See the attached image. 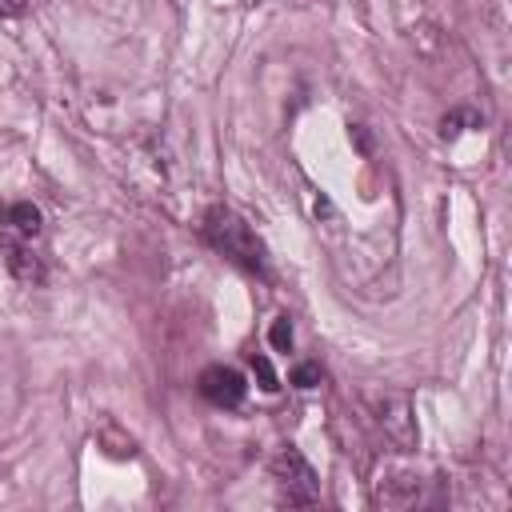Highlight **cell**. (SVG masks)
Wrapping results in <instances>:
<instances>
[{
  "instance_id": "2",
  "label": "cell",
  "mask_w": 512,
  "mask_h": 512,
  "mask_svg": "<svg viewBox=\"0 0 512 512\" xmlns=\"http://www.w3.org/2000/svg\"><path fill=\"white\" fill-rule=\"evenodd\" d=\"M200 236H204V244H208L216 256H224L228 264H236V268L260 276V280L268 276V248H264V240L256 236V228H252L236 208L212 204V208L204 212V220H200Z\"/></svg>"
},
{
  "instance_id": "5",
  "label": "cell",
  "mask_w": 512,
  "mask_h": 512,
  "mask_svg": "<svg viewBox=\"0 0 512 512\" xmlns=\"http://www.w3.org/2000/svg\"><path fill=\"white\" fill-rule=\"evenodd\" d=\"M268 340L276 352H292V320L288 316H276L272 328H268Z\"/></svg>"
},
{
  "instance_id": "8",
  "label": "cell",
  "mask_w": 512,
  "mask_h": 512,
  "mask_svg": "<svg viewBox=\"0 0 512 512\" xmlns=\"http://www.w3.org/2000/svg\"><path fill=\"white\" fill-rule=\"evenodd\" d=\"M28 4H32V0H0V16H4V20L24 16V12H28Z\"/></svg>"
},
{
  "instance_id": "4",
  "label": "cell",
  "mask_w": 512,
  "mask_h": 512,
  "mask_svg": "<svg viewBox=\"0 0 512 512\" xmlns=\"http://www.w3.org/2000/svg\"><path fill=\"white\" fill-rule=\"evenodd\" d=\"M196 388H200V396H204L208 404H216V408H240L244 396H248V380H244L236 368H228V364H208V368L200 372Z\"/></svg>"
},
{
  "instance_id": "3",
  "label": "cell",
  "mask_w": 512,
  "mask_h": 512,
  "mask_svg": "<svg viewBox=\"0 0 512 512\" xmlns=\"http://www.w3.org/2000/svg\"><path fill=\"white\" fill-rule=\"evenodd\" d=\"M268 472H272V484H276V500H280V504H288V508H308V504L320 500V480H316L312 464L300 456L296 444H284V448L272 456Z\"/></svg>"
},
{
  "instance_id": "1",
  "label": "cell",
  "mask_w": 512,
  "mask_h": 512,
  "mask_svg": "<svg viewBox=\"0 0 512 512\" xmlns=\"http://www.w3.org/2000/svg\"><path fill=\"white\" fill-rule=\"evenodd\" d=\"M0 256L4 268L40 288L48 280V244H44V212L32 200H16L0 208Z\"/></svg>"
},
{
  "instance_id": "6",
  "label": "cell",
  "mask_w": 512,
  "mask_h": 512,
  "mask_svg": "<svg viewBox=\"0 0 512 512\" xmlns=\"http://www.w3.org/2000/svg\"><path fill=\"white\" fill-rule=\"evenodd\" d=\"M320 380H324V368H320L316 360H304V364L292 368V384H296V388H316Z\"/></svg>"
},
{
  "instance_id": "7",
  "label": "cell",
  "mask_w": 512,
  "mask_h": 512,
  "mask_svg": "<svg viewBox=\"0 0 512 512\" xmlns=\"http://www.w3.org/2000/svg\"><path fill=\"white\" fill-rule=\"evenodd\" d=\"M252 372L260 376V388H264V392H276V388H280V376L272 372V364H268L264 352H252Z\"/></svg>"
}]
</instances>
